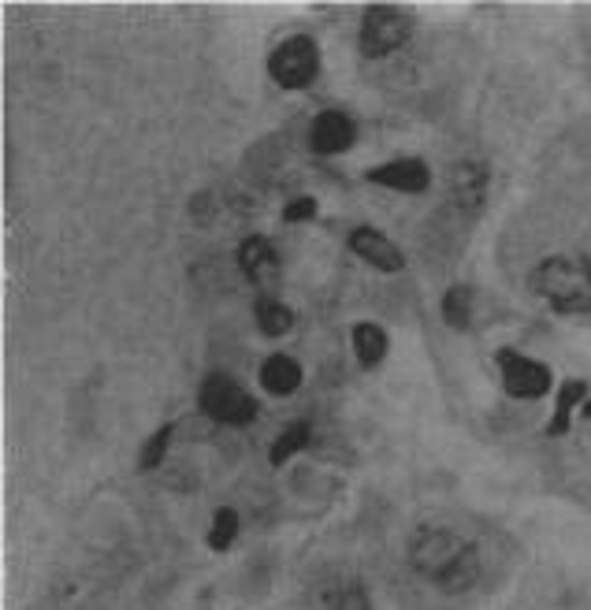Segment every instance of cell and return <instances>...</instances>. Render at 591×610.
<instances>
[{
  "mask_svg": "<svg viewBox=\"0 0 591 610\" xmlns=\"http://www.w3.org/2000/svg\"><path fill=\"white\" fill-rule=\"evenodd\" d=\"M369 183L398 190V194H424L432 187V168L421 157H395L387 164H376V168L365 171Z\"/></svg>",
  "mask_w": 591,
  "mask_h": 610,
  "instance_id": "7",
  "label": "cell"
},
{
  "mask_svg": "<svg viewBox=\"0 0 591 610\" xmlns=\"http://www.w3.org/2000/svg\"><path fill=\"white\" fill-rule=\"evenodd\" d=\"M350 346H353V358H358L361 369H376L390 350V335L379 324L358 321L350 327Z\"/></svg>",
  "mask_w": 591,
  "mask_h": 610,
  "instance_id": "12",
  "label": "cell"
},
{
  "mask_svg": "<svg viewBox=\"0 0 591 610\" xmlns=\"http://www.w3.org/2000/svg\"><path fill=\"white\" fill-rule=\"evenodd\" d=\"M234 536H239V510H234V506H216L205 543L213 551H227L234 543Z\"/></svg>",
  "mask_w": 591,
  "mask_h": 610,
  "instance_id": "18",
  "label": "cell"
},
{
  "mask_svg": "<svg viewBox=\"0 0 591 610\" xmlns=\"http://www.w3.org/2000/svg\"><path fill=\"white\" fill-rule=\"evenodd\" d=\"M353 142H358V123L350 120L339 108H327L309 127V145H313L316 157H339V153H350Z\"/></svg>",
  "mask_w": 591,
  "mask_h": 610,
  "instance_id": "8",
  "label": "cell"
},
{
  "mask_svg": "<svg viewBox=\"0 0 591 610\" xmlns=\"http://www.w3.org/2000/svg\"><path fill=\"white\" fill-rule=\"evenodd\" d=\"M309 440H313V428H309V421H294L287 424L284 432L276 435V443L268 447V462L272 469H284L287 462H294L298 454H302L309 447Z\"/></svg>",
  "mask_w": 591,
  "mask_h": 610,
  "instance_id": "16",
  "label": "cell"
},
{
  "mask_svg": "<svg viewBox=\"0 0 591 610\" xmlns=\"http://www.w3.org/2000/svg\"><path fill=\"white\" fill-rule=\"evenodd\" d=\"M350 250L358 253L365 265H372L376 272H387V276L406 268V253L398 250V242H390L384 231H376V227H369V224L350 231Z\"/></svg>",
  "mask_w": 591,
  "mask_h": 610,
  "instance_id": "9",
  "label": "cell"
},
{
  "mask_svg": "<svg viewBox=\"0 0 591 610\" xmlns=\"http://www.w3.org/2000/svg\"><path fill=\"white\" fill-rule=\"evenodd\" d=\"M580 417H584V421H591V395H588V403L580 406Z\"/></svg>",
  "mask_w": 591,
  "mask_h": 610,
  "instance_id": "22",
  "label": "cell"
},
{
  "mask_svg": "<svg viewBox=\"0 0 591 610\" xmlns=\"http://www.w3.org/2000/svg\"><path fill=\"white\" fill-rule=\"evenodd\" d=\"M495 366L503 372V391L510 398H521V403H535V398H543L554 387V372L547 361L524 358V354L510 350V346L495 354Z\"/></svg>",
  "mask_w": 591,
  "mask_h": 610,
  "instance_id": "6",
  "label": "cell"
},
{
  "mask_svg": "<svg viewBox=\"0 0 591 610\" xmlns=\"http://www.w3.org/2000/svg\"><path fill=\"white\" fill-rule=\"evenodd\" d=\"M529 287L554 313H591V261L580 258V253H551V258H543L529 272Z\"/></svg>",
  "mask_w": 591,
  "mask_h": 610,
  "instance_id": "2",
  "label": "cell"
},
{
  "mask_svg": "<svg viewBox=\"0 0 591 610\" xmlns=\"http://www.w3.org/2000/svg\"><path fill=\"white\" fill-rule=\"evenodd\" d=\"M316 208H321V205H316V198H309V194L294 198V202L284 205V224H309L316 216Z\"/></svg>",
  "mask_w": 591,
  "mask_h": 610,
  "instance_id": "20",
  "label": "cell"
},
{
  "mask_svg": "<svg viewBox=\"0 0 591 610\" xmlns=\"http://www.w3.org/2000/svg\"><path fill=\"white\" fill-rule=\"evenodd\" d=\"M197 406H202L205 417H213L216 424H231L245 428L257 421V398L245 391L239 380H231L227 372H208L197 387Z\"/></svg>",
  "mask_w": 591,
  "mask_h": 610,
  "instance_id": "3",
  "label": "cell"
},
{
  "mask_svg": "<svg viewBox=\"0 0 591 610\" xmlns=\"http://www.w3.org/2000/svg\"><path fill=\"white\" fill-rule=\"evenodd\" d=\"M331 610H369V596L361 585H347L331 599Z\"/></svg>",
  "mask_w": 591,
  "mask_h": 610,
  "instance_id": "21",
  "label": "cell"
},
{
  "mask_svg": "<svg viewBox=\"0 0 591 610\" xmlns=\"http://www.w3.org/2000/svg\"><path fill=\"white\" fill-rule=\"evenodd\" d=\"M484 190H487V168L484 160H458V171H454V194L466 213H477L484 205Z\"/></svg>",
  "mask_w": 591,
  "mask_h": 610,
  "instance_id": "14",
  "label": "cell"
},
{
  "mask_svg": "<svg viewBox=\"0 0 591 610\" xmlns=\"http://www.w3.org/2000/svg\"><path fill=\"white\" fill-rule=\"evenodd\" d=\"M268 75L279 89H309L321 75V45L309 34H294V38L279 41L268 52Z\"/></svg>",
  "mask_w": 591,
  "mask_h": 610,
  "instance_id": "5",
  "label": "cell"
},
{
  "mask_svg": "<svg viewBox=\"0 0 591 610\" xmlns=\"http://www.w3.org/2000/svg\"><path fill=\"white\" fill-rule=\"evenodd\" d=\"M234 261H239L242 276L257 287L276 284L279 279V253L265 235H245V239L239 242V250H234Z\"/></svg>",
  "mask_w": 591,
  "mask_h": 610,
  "instance_id": "10",
  "label": "cell"
},
{
  "mask_svg": "<svg viewBox=\"0 0 591 610\" xmlns=\"http://www.w3.org/2000/svg\"><path fill=\"white\" fill-rule=\"evenodd\" d=\"M302 380H305V372L298 366V358H290V354H268L265 366H261V387L276 398L294 395V391L302 387Z\"/></svg>",
  "mask_w": 591,
  "mask_h": 610,
  "instance_id": "11",
  "label": "cell"
},
{
  "mask_svg": "<svg viewBox=\"0 0 591 610\" xmlns=\"http://www.w3.org/2000/svg\"><path fill=\"white\" fill-rule=\"evenodd\" d=\"M253 321H257L261 335H268V339H284L290 327H294V309L284 306L272 295H261L257 302H253Z\"/></svg>",
  "mask_w": 591,
  "mask_h": 610,
  "instance_id": "15",
  "label": "cell"
},
{
  "mask_svg": "<svg viewBox=\"0 0 591 610\" xmlns=\"http://www.w3.org/2000/svg\"><path fill=\"white\" fill-rule=\"evenodd\" d=\"M443 321H447L454 332H469L472 327V287L469 284H450L439 298Z\"/></svg>",
  "mask_w": 591,
  "mask_h": 610,
  "instance_id": "17",
  "label": "cell"
},
{
  "mask_svg": "<svg viewBox=\"0 0 591 610\" xmlns=\"http://www.w3.org/2000/svg\"><path fill=\"white\" fill-rule=\"evenodd\" d=\"M171 440H176V424H160L157 432L149 435V440L142 443V454H138V469L142 473H153L160 466L164 458H168V447Z\"/></svg>",
  "mask_w": 591,
  "mask_h": 610,
  "instance_id": "19",
  "label": "cell"
},
{
  "mask_svg": "<svg viewBox=\"0 0 591 610\" xmlns=\"http://www.w3.org/2000/svg\"><path fill=\"white\" fill-rule=\"evenodd\" d=\"M413 34V20H409L406 8L398 4H369L361 12V31H358V45H361V57L379 60L398 52Z\"/></svg>",
  "mask_w": 591,
  "mask_h": 610,
  "instance_id": "4",
  "label": "cell"
},
{
  "mask_svg": "<svg viewBox=\"0 0 591 610\" xmlns=\"http://www.w3.org/2000/svg\"><path fill=\"white\" fill-rule=\"evenodd\" d=\"M409 562L417 573L435 581L443 591H466L480 577L477 543L458 540L447 529H421L409 543Z\"/></svg>",
  "mask_w": 591,
  "mask_h": 610,
  "instance_id": "1",
  "label": "cell"
},
{
  "mask_svg": "<svg viewBox=\"0 0 591 610\" xmlns=\"http://www.w3.org/2000/svg\"><path fill=\"white\" fill-rule=\"evenodd\" d=\"M588 403V384L584 380H562V387L554 391V414L547 421V435L551 440H562L569 432V421L580 406Z\"/></svg>",
  "mask_w": 591,
  "mask_h": 610,
  "instance_id": "13",
  "label": "cell"
}]
</instances>
